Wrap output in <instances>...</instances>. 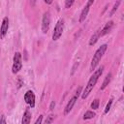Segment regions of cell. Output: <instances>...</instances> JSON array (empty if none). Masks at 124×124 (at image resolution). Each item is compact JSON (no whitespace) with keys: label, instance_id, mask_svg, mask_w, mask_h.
Instances as JSON below:
<instances>
[{"label":"cell","instance_id":"cell-6","mask_svg":"<svg viewBox=\"0 0 124 124\" xmlns=\"http://www.w3.org/2000/svg\"><path fill=\"white\" fill-rule=\"evenodd\" d=\"M23 99L25 101V103L30 107V108H34L35 107V94L32 90H27L23 96Z\"/></svg>","mask_w":124,"mask_h":124},{"label":"cell","instance_id":"cell-1","mask_svg":"<svg viewBox=\"0 0 124 124\" xmlns=\"http://www.w3.org/2000/svg\"><path fill=\"white\" fill-rule=\"evenodd\" d=\"M103 72H104V66H101V67H99V68L93 73V75L90 77V78H89L87 84L85 85L83 91L81 92V99L84 100V99H86V98L88 97V95H89L90 92L93 90L94 86L96 85V83H97L99 78L102 76Z\"/></svg>","mask_w":124,"mask_h":124},{"label":"cell","instance_id":"cell-10","mask_svg":"<svg viewBox=\"0 0 124 124\" xmlns=\"http://www.w3.org/2000/svg\"><path fill=\"white\" fill-rule=\"evenodd\" d=\"M113 25H114V23H113V21H108V22H107L106 24H105V26L103 27V29H101V32H100V37H102V36H105V35H107L108 33H109L110 31H111V29L113 28Z\"/></svg>","mask_w":124,"mask_h":124},{"label":"cell","instance_id":"cell-15","mask_svg":"<svg viewBox=\"0 0 124 124\" xmlns=\"http://www.w3.org/2000/svg\"><path fill=\"white\" fill-rule=\"evenodd\" d=\"M112 101H113L112 98H110V99L108 100V104H107V106H106V108H105V110H104V113H105V114H107V113L109 111V109H110V108H111V105H112Z\"/></svg>","mask_w":124,"mask_h":124},{"label":"cell","instance_id":"cell-21","mask_svg":"<svg viewBox=\"0 0 124 124\" xmlns=\"http://www.w3.org/2000/svg\"><path fill=\"white\" fill-rule=\"evenodd\" d=\"M81 90H82V86H79V87L77 89V91H76V96H77L78 98V97H79V95L81 94V92H82Z\"/></svg>","mask_w":124,"mask_h":124},{"label":"cell","instance_id":"cell-19","mask_svg":"<svg viewBox=\"0 0 124 124\" xmlns=\"http://www.w3.org/2000/svg\"><path fill=\"white\" fill-rule=\"evenodd\" d=\"M75 3V1L74 0H66L65 1V8L66 9H69V8H71L72 7V5Z\"/></svg>","mask_w":124,"mask_h":124},{"label":"cell","instance_id":"cell-8","mask_svg":"<svg viewBox=\"0 0 124 124\" xmlns=\"http://www.w3.org/2000/svg\"><path fill=\"white\" fill-rule=\"evenodd\" d=\"M8 29H9V18H8V16H5L2 20V24L0 27V38L1 39H3L6 36Z\"/></svg>","mask_w":124,"mask_h":124},{"label":"cell","instance_id":"cell-18","mask_svg":"<svg viewBox=\"0 0 124 124\" xmlns=\"http://www.w3.org/2000/svg\"><path fill=\"white\" fill-rule=\"evenodd\" d=\"M53 119H54V115L53 114H49L48 116H46V119L45 124H51V122L53 121Z\"/></svg>","mask_w":124,"mask_h":124},{"label":"cell","instance_id":"cell-2","mask_svg":"<svg viewBox=\"0 0 124 124\" xmlns=\"http://www.w3.org/2000/svg\"><path fill=\"white\" fill-rule=\"evenodd\" d=\"M107 47H108V45L107 44H104L101 46H99V48L95 51V53L93 55V58L91 60V64H90V71L91 72H93V70H95L96 67L98 66L99 62L101 61L103 55L105 54V52L107 50Z\"/></svg>","mask_w":124,"mask_h":124},{"label":"cell","instance_id":"cell-24","mask_svg":"<svg viewBox=\"0 0 124 124\" xmlns=\"http://www.w3.org/2000/svg\"><path fill=\"white\" fill-rule=\"evenodd\" d=\"M45 3H46V4H51V3H52V1H46H46H45Z\"/></svg>","mask_w":124,"mask_h":124},{"label":"cell","instance_id":"cell-11","mask_svg":"<svg viewBox=\"0 0 124 124\" xmlns=\"http://www.w3.org/2000/svg\"><path fill=\"white\" fill-rule=\"evenodd\" d=\"M31 112L30 110L27 108L25 109V111L23 112V116H22V121H21V124H30L31 122Z\"/></svg>","mask_w":124,"mask_h":124},{"label":"cell","instance_id":"cell-12","mask_svg":"<svg viewBox=\"0 0 124 124\" xmlns=\"http://www.w3.org/2000/svg\"><path fill=\"white\" fill-rule=\"evenodd\" d=\"M100 32H101V29H98V30L91 36V38H90V40H89V46H94V45L98 42V40H99V38H100Z\"/></svg>","mask_w":124,"mask_h":124},{"label":"cell","instance_id":"cell-16","mask_svg":"<svg viewBox=\"0 0 124 124\" xmlns=\"http://www.w3.org/2000/svg\"><path fill=\"white\" fill-rule=\"evenodd\" d=\"M99 103H100L99 99H95V100H93V102H92L91 105H90L91 108H93V109H98V108H99Z\"/></svg>","mask_w":124,"mask_h":124},{"label":"cell","instance_id":"cell-14","mask_svg":"<svg viewBox=\"0 0 124 124\" xmlns=\"http://www.w3.org/2000/svg\"><path fill=\"white\" fill-rule=\"evenodd\" d=\"M95 115H96V113L94 112V111H92V110H87L84 114H83V120H89V119H92L93 117H95Z\"/></svg>","mask_w":124,"mask_h":124},{"label":"cell","instance_id":"cell-9","mask_svg":"<svg viewBox=\"0 0 124 124\" xmlns=\"http://www.w3.org/2000/svg\"><path fill=\"white\" fill-rule=\"evenodd\" d=\"M77 100H78V97H77L76 95H75V96H73V97L70 99V101L68 102L67 106L65 107V109H64V115H67V114H69V113H70V111L72 110L73 107L75 106V104H76Z\"/></svg>","mask_w":124,"mask_h":124},{"label":"cell","instance_id":"cell-13","mask_svg":"<svg viewBox=\"0 0 124 124\" xmlns=\"http://www.w3.org/2000/svg\"><path fill=\"white\" fill-rule=\"evenodd\" d=\"M111 78H112L111 73H108V74L106 76V78H105V79H104V81H103V83H102V85H101V87H100V90H104V89L108 85V83H109L110 80H111Z\"/></svg>","mask_w":124,"mask_h":124},{"label":"cell","instance_id":"cell-22","mask_svg":"<svg viewBox=\"0 0 124 124\" xmlns=\"http://www.w3.org/2000/svg\"><path fill=\"white\" fill-rule=\"evenodd\" d=\"M0 124H7V122H6V117H5L4 115H2L1 118H0Z\"/></svg>","mask_w":124,"mask_h":124},{"label":"cell","instance_id":"cell-17","mask_svg":"<svg viewBox=\"0 0 124 124\" xmlns=\"http://www.w3.org/2000/svg\"><path fill=\"white\" fill-rule=\"evenodd\" d=\"M119 4H120V1H117V2H115L114 3V5H113V8H112V10H111V12H110V16H112L115 12H116V10L118 9V6H119Z\"/></svg>","mask_w":124,"mask_h":124},{"label":"cell","instance_id":"cell-5","mask_svg":"<svg viewBox=\"0 0 124 124\" xmlns=\"http://www.w3.org/2000/svg\"><path fill=\"white\" fill-rule=\"evenodd\" d=\"M49 25H50V14L49 12H46L43 16V19H42V31L44 34H46L48 29H49Z\"/></svg>","mask_w":124,"mask_h":124},{"label":"cell","instance_id":"cell-3","mask_svg":"<svg viewBox=\"0 0 124 124\" xmlns=\"http://www.w3.org/2000/svg\"><path fill=\"white\" fill-rule=\"evenodd\" d=\"M64 27H65L64 19L63 18H60L56 22V25H55L54 30H53V34H52V40L53 41H57L62 36L63 31H64Z\"/></svg>","mask_w":124,"mask_h":124},{"label":"cell","instance_id":"cell-23","mask_svg":"<svg viewBox=\"0 0 124 124\" xmlns=\"http://www.w3.org/2000/svg\"><path fill=\"white\" fill-rule=\"evenodd\" d=\"M54 107H55V102H54V101H51V102H50V105H49V109H50V110H53Z\"/></svg>","mask_w":124,"mask_h":124},{"label":"cell","instance_id":"cell-7","mask_svg":"<svg viewBox=\"0 0 124 124\" xmlns=\"http://www.w3.org/2000/svg\"><path fill=\"white\" fill-rule=\"evenodd\" d=\"M93 3H94V0H89V1L86 3V5L84 6V8L82 9V11H81V13H80V16H79V22H80V23L83 22V21L85 20V18L87 17V15H88L89 10H90V6H91Z\"/></svg>","mask_w":124,"mask_h":124},{"label":"cell","instance_id":"cell-4","mask_svg":"<svg viewBox=\"0 0 124 124\" xmlns=\"http://www.w3.org/2000/svg\"><path fill=\"white\" fill-rule=\"evenodd\" d=\"M22 68V57H21V53L16 51L14 55V59H13V67H12V72L14 74L18 73Z\"/></svg>","mask_w":124,"mask_h":124},{"label":"cell","instance_id":"cell-20","mask_svg":"<svg viewBox=\"0 0 124 124\" xmlns=\"http://www.w3.org/2000/svg\"><path fill=\"white\" fill-rule=\"evenodd\" d=\"M42 121H43V115H42V114H40V115H39V117L37 118V120L35 121V123H34V124H42Z\"/></svg>","mask_w":124,"mask_h":124}]
</instances>
